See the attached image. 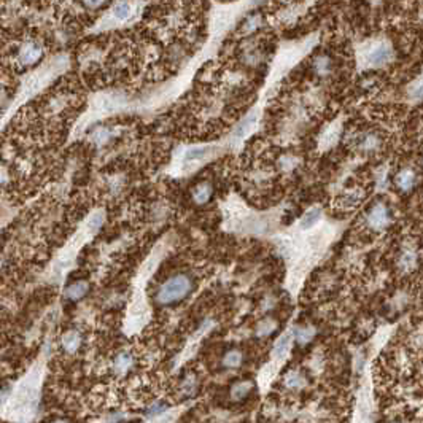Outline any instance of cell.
<instances>
[{"label":"cell","mask_w":423,"mask_h":423,"mask_svg":"<svg viewBox=\"0 0 423 423\" xmlns=\"http://www.w3.org/2000/svg\"><path fill=\"white\" fill-rule=\"evenodd\" d=\"M88 290H89L88 282H75L66 290V296L70 299H81L88 293Z\"/></svg>","instance_id":"cell-14"},{"label":"cell","mask_w":423,"mask_h":423,"mask_svg":"<svg viewBox=\"0 0 423 423\" xmlns=\"http://www.w3.org/2000/svg\"><path fill=\"white\" fill-rule=\"evenodd\" d=\"M131 366H132V358H131V355H127V353L118 355L117 360H115V363H113V368H115V371H117L118 374L127 372Z\"/></svg>","instance_id":"cell-20"},{"label":"cell","mask_w":423,"mask_h":423,"mask_svg":"<svg viewBox=\"0 0 423 423\" xmlns=\"http://www.w3.org/2000/svg\"><path fill=\"white\" fill-rule=\"evenodd\" d=\"M290 345H291V334L286 333V334L280 336L277 342H275L274 350H272V355H274L275 358H283V356L286 355V352L290 350Z\"/></svg>","instance_id":"cell-13"},{"label":"cell","mask_w":423,"mask_h":423,"mask_svg":"<svg viewBox=\"0 0 423 423\" xmlns=\"http://www.w3.org/2000/svg\"><path fill=\"white\" fill-rule=\"evenodd\" d=\"M81 344V336L76 331H69L62 336V347L67 352H75Z\"/></svg>","instance_id":"cell-15"},{"label":"cell","mask_w":423,"mask_h":423,"mask_svg":"<svg viewBox=\"0 0 423 423\" xmlns=\"http://www.w3.org/2000/svg\"><path fill=\"white\" fill-rule=\"evenodd\" d=\"M178 412L175 409H162V411H156L151 414V417L148 418L146 423H174L177 420Z\"/></svg>","instance_id":"cell-10"},{"label":"cell","mask_w":423,"mask_h":423,"mask_svg":"<svg viewBox=\"0 0 423 423\" xmlns=\"http://www.w3.org/2000/svg\"><path fill=\"white\" fill-rule=\"evenodd\" d=\"M214 196V186L210 182H201L193 188V201L198 205L207 204Z\"/></svg>","instance_id":"cell-7"},{"label":"cell","mask_w":423,"mask_h":423,"mask_svg":"<svg viewBox=\"0 0 423 423\" xmlns=\"http://www.w3.org/2000/svg\"><path fill=\"white\" fill-rule=\"evenodd\" d=\"M193 288V282L188 275L185 274H178L170 277L166 283H162L156 293V299L159 304L162 305H169V304H175L178 301L185 299L189 291Z\"/></svg>","instance_id":"cell-4"},{"label":"cell","mask_w":423,"mask_h":423,"mask_svg":"<svg viewBox=\"0 0 423 423\" xmlns=\"http://www.w3.org/2000/svg\"><path fill=\"white\" fill-rule=\"evenodd\" d=\"M320 217H321L320 208H312V210H309L307 214L302 217V220H301V227H302V229H311L312 226H315V224L318 223Z\"/></svg>","instance_id":"cell-18"},{"label":"cell","mask_w":423,"mask_h":423,"mask_svg":"<svg viewBox=\"0 0 423 423\" xmlns=\"http://www.w3.org/2000/svg\"><path fill=\"white\" fill-rule=\"evenodd\" d=\"M253 121H255V115L248 117V118H247L245 121L242 123V126H240V127L237 129V132H236V134H237V136H243V134H245V132L248 131V129H250V126L253 124Z\"/></svg>","instance_id":"cell-27"},{"label":"cell","mask_w":423,"mask_h":423,"mask_svg":"<svg viewBox=\"0 0 423 423\" xmlns=\"http://www.w3.org/2000/svg\"><path fill=\"white\" fill-rule=\"evenodd\" d=\"M415 261H417L415 253L411 252V250H406V252L401 255V258H399V267H401L402 271H411V269H414Z\"/></svg>","instance_id":"cell-23"},{"label":"cell","mask_w":423,"mask_h":423,"mask_svg":"<svg viewBox=\"0 0 423 423\" xmlns=\"http://www.w3.org/2000/svg\"><path fill=\"white\" fill-rule=\"evenodd\" d=\"M0 269H2V258H0Z\"/></svg>","instance_id":"cell-30"},{"label":"cell","mask_w":423,"mask_h":423,"mask_svg":"<svg viewBox=\"0 0 423 423\" xmlns=\"http://www.w3.org/2000/svg\"><path fill=\"white\" fill-rule=\"evenodd\" d=\"M50 355L51 344L46 342L24 376L0 393V418L10 423H32L37 418Z\"/></svg>","instance_id":"cell-1"},{"label":"cell","mask_w":423,"mask_h":423,"mask_svg":"<svg viewBox=\"0 0 423 423\" xmlns=\"http://www.w3.org/2000/svg\"><path fill=\"white\" fill-rule=\"evenodd\" d=\"M253 387H255V383L252 380H242V382L234 383L231 387V398L234 401H240L243 398H247L253 390Z\"/></svg>","instance_id":"cell-9"},{"label":"cell","mask_w":423,"mask_h":423,"mask_svg":"<svg viewBox=\"0 0 423 423\" xmlns=\"http://www.w3.org/2000/svg\"><path fill=\"white\" fill-rule=\"evenodd\" d=\"M104 220H105V215L101 210L94 212V214H91L88 217V220L80 226V229L75 233V236L54 256L53 263L46 271L48 282H51L53 285H59L66 280V277L75 266L78 253L85 247V243L89 242L97 234V231L101 229L104 224Z\"/></svg>","instance_id":"cell-3"},{"label":"cell","mask_w":423,"mask_h":423,"mask_svg":"<svg viewBox=\"0 0 423 423\" xmlns=\"http://www.w3.org/2000/svg\"><path fill=\"white\" fill-rule=\"evenodd\" d=\"M210 153V148H199V150H191L186 153L185 156V161L186 162H193V161H199V159H204L207 155Z\"/></svg>","instance_id":"cell-25"},{"label":"cell","mask_w":423,"mask_h":423,"mask_svg":"<svg viewBox=\"0 0 423 423\" xmlns=\"http://www.w3.org/2000/svg\"><path fill=\"white\" fill-rule=\"evenodd\" d=\"M314 337H315V330H314V326H299V328H296V331H295V339H296V342H298L299 345L309 344Z\"/></svg>","instance_id":"cell-16"},{"label":"cell","mask_w":423,"mask_h":423,"mask_svg":"<svg viewBox=\"0 0 423 423\" xmlns=\"http://www.w3.org/2000/svg\"><path fill=\"white\" fill-rule=\"evenodd\" d=\"M285 385L288 388H302L305 385V377L299 371H290L285 376Z\"/></svg>","instance_id":"cell-17"},{"label":"cell","mask_w":423,"mask_h":423,"mask_svg":"<svg viewBox=\"0 0 423 423\" xmlns=\"http://www.w3.org/2000/svg\"><path fill=\"white\" fill-rule=\"evenodd\" d=\"M366 223L372 231H383L385 227H388V224L392 223V212L388 205L383 202L374 204L366 215Z\"/></svg>","instance_id":"cell-5"},{"label":"cell","mask_w":423,"mask_h":423,"mask_svg":"<svg viewBox=\"0 0 423 423\" xmlns=\"http://www.w3.org/2000/svg\"><path fill=\"white\" fill-rule=\"evenodd\" d=\"M53 423H67V421H62V420H57V421H53Z\"/></svg>","instance_id":"cell-29"},{"label":"cell","mask_w":423,"mask_h":423,"mask_svg":"<svg viewBox=\"0 0 423 423\" xmlns=\"http://www.w3.org/2000/svg\"><path fill=\"white\" fill-rule=\"evenodd\" d=\"M259 21H261V18H259L258 14L248 16V18L243 21V32H245V34H250V32H253L255 29H258Z\"/></svg>","instance_id":"cell-24"},{"label":"cell","mask_w":423,"mask_h":423,"mask_svg":"<svg viewBox=\"0 0 423 423\" xmlns=\"http://www.w3.org/2000/svg\"><path fill=\"white\" fill-rule=\"evenodd\" d=\"M166 253V247H162L161 243L153 248V252L145 259L143 264L139 267V272L136 275V280L132 285V296L129 301L127 314L124 320V333L127 336L139 334L146 324L151 320V309L146 301V285L148 280L153 277L155 271L158 269L162 256Z\"/></svg>","instance_id":"cell-2"},{"label":"cell","mask_w":423,"mask_h":423,"mask_svg":"<svg viewBox=\"0 0 423 423\" xmlns=\"http://www.w3.org/2000/svg\"><path fill=\"white\" fill-rule=\"evenodd\" d=\"M379 145H380V140H379L377 136H374V134H366V136H363V139H361V142H360L361 150H364V151H374V150H377Z\"/></svg>","instance_id":"cell-22"},{"label":"cell","mask_w":423,"mask_h":423,"mask_svg":"<svg viewBox=\"0 0 423 423\" xmlns=\"http://www.w3.org/2000/svg\"><path fill=\"white\" fill-rule=\"evenodd\" d=\"M414 99H418V101H423V83L420 85V86H417L415 88V91H414Z\"/></svg>","instance_id":"cell-28"},{"label":"cell","mask_w":423,"mask_h":423,"mask_svg":"<svg viewBox=\"0 0 423 423\" xmlns=\"http://www.w3.org/2000/svg\"><path fill=\"white\" fill-rule=\"evenodd\" d=\"M393 57V50L385 43H377L376 46H372V50L369 51V62L372 66H383V64L390 62Z\"/></svg>","instance_id":"cell-6"},{"label":"cell","mask_w":423,"mask_h":423,"mask_svg":"<svg viewBox=\"0 0 423 423\" xmlns=\"http://www.w3.org/2000/svg\"><path fill=\"white\" fill-rule=\"evenodd\" d=\"M415 180H417V177H415L414 170L402 169V170L398 172V175L395 178V183L401 191H411L415 185Z\"/></svg>","instance_id":"cell-8"},{"label":"cell","mask_w":423,"mask_h":423,"mask_svg":"<svg viewBox=\"0 0 423 423\" xmlns=\"http://www.w3.org/2000/svg\"><path fill=\"white\" fill-rule=\"evenodd\" d=\"M223 364L229 369H236L242 364V353L239 350H231L227 352L223 358Z\"/></svg>","instance_id":"cell-21"},{"label":"cell","mask_w":423,"mask_h":423,"mask_svg":"<svg viewBox=\"0 0 423 423\" xmlns=\"http://www.w3.org/2000/svg\"><path fill=\"white\" fill-rule=\"evenodd\" d=\"M333 69V62L326 54H320L314 59V70L317 75H328Z\"/></svg>","instance_id":"cell-12"},{"label":"cell","mask_w":423,"mask_h":423,"mask_svg":"<svg viewBox=\"0 0 423 423\" xmlns=\"http://www.w3.org/2000/svg\"><path fill=\"white\" fill-rule=\"evenodd\" d=\"M275 330H277V321L272 320V318H266V320H263V321L258 323V326H256V336L264 337V336H269L271 333H274Z\"/></svg>","instance_id":"cell-19"},{"label":"cell","mask_w":423,"mask_h":423,"mask_svg":"<svg viewBox=\"0 0 423 423\" xmlns=\"http://www.w3.org/2000/svg\"><path fill=\"white\" fill-rule=\"evenodd\" d=\"M111 13H113V18L117 21H126L129 16L132 14V5L126 2V0H120V2L113 5Z\"/></svg>","instance_id":"cell-11"},{"label":"cell","mask_w":423,"mask_h":423,"mask_svg":"<svg viewBox=\"0 0 423 423\" xmlns=\"http://www.w3.org/2000/svg\"><path fill=\"white\" fill-rule=\"evenodd\" d=\"M360 201H361V196H360L358 193H349L347 196L344 198V204H345L347 207H353V205H356Z\"/></svg>","instance_id":"cell-26"}]
</instances>
